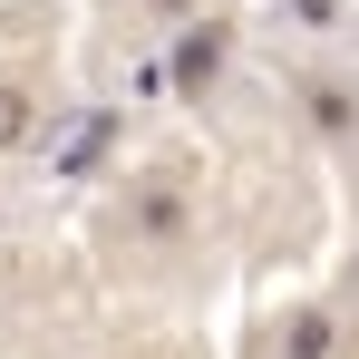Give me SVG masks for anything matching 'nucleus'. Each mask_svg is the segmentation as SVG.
I'll list each match as a JSON object with an SVG mask.
<instances>
[{"mask_svg":"<svg viewBox=\"0 0 359 359\" xmlns=\"http://www.w3.org/2000/svg\"><path fill=\"white\" fill-rule=\"evenodd\" d=\"M29 136H39V97L0 78V156H10V146H29Z\"/></svg>","mask_w":359,"mask_h":359,"instance_id":"4","label":"nucleus"},{"mask_svg":"<svg viewBox=\"0 0 359 359\" xmlns=\"http://www.w3.org/2000/svg\"><path fill=\"white\" fill-rule=\"evenodd\" d=\"M107 136H117V117H107V107H88V117H78L59 146H49V165H59V175H88V165L107 156Z\"/></svg>","mask_w":359,"mask_h":359,"instance_id":"1","label":"nucleus"},{"mask_svg":"<svg viewBox=\"0 0 359 359\" xmlns=\"http://www.w3.org/2000/svg\"><path fill=\"white\" fill-rule=\"evenodd\" d=\"M340 340H350L340 311H292L282 320V359H340Z\"/></svg>","mask_w":359,"mask_h":359,"instance_id":"2","label":"nucleus"},{"mask_svg":"<svg viewBox=\"0 0 359 359\" xmlns=\"http://www.w3.org/2000/svg\"><path fill=\"white\" fill-rule=\"evenodd\" d=\"M224 49H233V39H224L214 20H194V29H184V39H175V88H204V78L224 68Z\"/></svg>","mask_w":359,"mask_h":359,"instance_id":"3","label":"nucleus"},{"mask_svg":"<svg viewBox=\"0 0 359 359\" xmlns=\"http://www.w3.org/2000/svg\"><path fill=\"white\" fill-rule=\"evenodd\" d=\"M136 224H146V233H175V224H184V204H175V184H165V175L136 194Z\"/></svg>","mask_w":359,"mask_h":359,"instance_id":"5","label":"nucleus"},{"mask_svg":"<svg viewBox=\"0 0 359 359\" xmlns=\"http://www.w3.org/2000/svg\"><path fill=\"white\" fill-rule=\"evenodd\" d=\"M146 10H156V20H194L204 0H146Z\"/></svg>","mask_w":359,"mask_h":359,"instance_id":"6","label":"nucleus"}]
</instances>
